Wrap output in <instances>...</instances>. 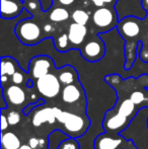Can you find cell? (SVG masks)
<instances>
[{
    "mask_svg": "<svg viewBox=\"0 0 148 149\" xmlns=\"http://www.w3.org/2000/svg\"><path fill=\"white\" fill-rule=\"evenodd\" d=\"M119 134L132 140L138 149H148V108L141 109L128 127Z\"/></svg>",
    "mask_w": 148,
    "mask_h": 149,
    "instance_id": "obj_1",
    "label": "cell"
},
{
    "mask_svg": "<svg viewBox=\"0 0 148 149\" xmlns=\"http://www.w3.org/2000/svg\"><path fill=\"white\" fill-rule=\"evenodd\" d=\"M54 110L57 117V122L61 126V130H63L67 135L78 138L86 133L90 126V120L86 116L68 111H62L56 107H54Z\"/></svg>",
    "mask_w": 148,
    "mask_h": 149,
    "instance_id": "obj_2",
    "label": "cell"
},
{
    "mask_svg": "<svg viewBox=\"0 0 148 149\" xmlns=\"http://www.w3.org/2000/svg\"><path fill=\"white\" fill-rule=\"evenodd\" d=\"M94 149H138L132 140L121 134L107 132L101 133L94 139Z\"/></svg>",
    "mask_w": 148,
    "mask_h": 149,
    "instance_id": "obj_3",
    "label": "cell"
},
{
    "mask_svg": "<svg viewBox=\"0 0 148 149\" xmlns=\"http://www.w3.org/2000/svg\"><path fill=\"white\" fill-rule=\"evenodd\" d=\"M61 85L62 84L57 75L51 72L36 80L38 92L41 94L42 97L48 98V100L55 98L61 93Z\"/></svg>",
    "mask_w": 148,
    "mask_h": 149,
    "instance_id": "obj_4",
    "label": "cell"
},
{
    "mask_svg": "<svg viewBox=\"0 0 148 149\" xmlns=\"http://www.w3.org/2000/svg\"><path fill=\"white\" fill-rule=\"evenodd\" d=\"M15 35L22 44L35 45L41 38V29L31 19L22 20L15 28Z\"/></svg>",
    "mask_w": 148,
    "mask_h": 149,
    "instance_id": "obj_5",
    "label": "cell"
},
{
    "mask_svg": "<svg viewBox=\"0 0 148 149\" xmlns=\"http://www.w3.org/2000/svg\"><path fill=\"white\" fill-rule=\"evenodd\" d=\"M54 66V62L48 56H37L30 61L28 64V75L30 79H39L42 76L50 73Z\"/></svg>",
    "mask_w": 148,
    "mask_h": 149,
    "instance_id": "obj_6",
    "label": "cell"
},
{
    "mask_svg": "<svg viewBox=\"0 0 148 149\" xmlns=\"http://www.w3.org/2000/svg\"><path fill=\"white\" fill-rule=\"evenodd\" d=\"M106 48L101 40H91L88 41L83 48L80 50V53L84 59L89 62H97L104 57Z\"/></svg>",
    "mask_w": 148,
    "mask_h": 149,
    "instance_id": "obj_7",
    "label": "cell"
},
{
    "mask_svg": "<svg viewBox=\"0 0 148 149\" xmlns=\"http://www.w3.org/2000/svg\"><path fill=\"white\" fill-rule=\"evenodd\" d=\"M61 98L62 102L66 104H75L79 102L81 100H84V91L80 84L72 83L68 84L62 88L61 90Z\"/></svg>",
    "mask_w": 148,
    "mask_h": 149,
    "instance_id": "obj_8",
    "label": "cell"
},
{
    "mask_svg": "<svg viewBox=\"0 0 148 149\" xmlns=\"http://www.w3.org/2000/svg\"><path fill=\"white\" fill-rule=\"evenodd\" d=\"M116 16L112 9L108 7H99L92 14V20L93 24L97 28L101 29H108L113 24H116Z\"/></svg>",
    "mask_w": 148,
    "mask_h": 149,
    "instance_id": "obj_9",
    "label": "cell"
},
{
    "mask_svg": "<svg viewBox=\"0 0 148 149\" xmlns=\"http://www.w3.org/2000/svg\"><path fill=\"white\" fill-rule=\"evenodd\" d=\"M35 114L33 116L32 119V124L35 127H41L43 124L48 123L50 125H53L57 122V117L55 114V110L53 108H43L39 109L38 107L37 109H35Z\"/></svg>",
    "mask_w": 148,
    "mask_h": 149,
    "instance_id": "obj_10",
    "label": "cell"
},
{
    "mask_svg": "<svg viewBox=\"0 0 148 149\" xmlns=\"http://www.w3.org/2000/svg\"><path fill=\"white\" fill-rule=\"evenodd\" d=\"M24 11L22 0H1V17L11 19Z\"/></svg>",
    "mask_w": 148,
    "mask_h": 149,
    "instance_id": "obj_11",
    "label": "cell"
},
{
    "mask_svg": "<svg viewBox=\"0 0 148 149\" xmlns=\"http://www.w3.org/2000/svg\"><path fill=\"white\" fill-rule=\"evenodd\" d=\"M2 92L4 93L7 102H9L12 106H22L26 100V95L24 90L17 84H12L7 87V89H4V86H1Z\"/></svg>",
    "mask_w": 148,
    "mask_h": 149,
    "instance_id": "obj_12",
    "label": "cell"
},
{
    "mask_svg": "<svg viewBox=\"0 0 148 149\" xmlns=\"http://www.w3.org/2000/svg\"><path fill=\"white\" fill-rule=\"evenodd\" d=\"M68 38L70 43L73 46H78L83 43L85 37L87 35V28L82 24L73 22L69 26L68 30Z\"/></svg>",
    "mask_w": 148,
    "mask_h": 149,
    "instance_id": "obj_13",
    "label": "cell"
},
{
    "mask_svg": "<svg viewBox=\"0 0 148 149\" xmlns=\"http://www.w3.org/2000/svg\"><path fill=\"white\" fill-rule=\"evenodd\" d=\"M58 78H59L61 84H63L64 86L68 84L78 82L77 73H76V71H75V69L71 66H65V67H63V68L59 69Z\"/></svg>",
    "mask_w": 148,
    "mask_h": 149,
    "instance_id": "obj_14",
    "label": "cell"
},
{
    "mask_svg": "<svg viewBox=\"0 0 148 149\" xmlns=\"http://www.w3.org/2000/svg\"><path fill=\"white\" fill-rule=\"evenodd\" d=\"M19 138L12 132H2L1 149H18L22 146Z\"/></svg>",
    "mask_w": 148,
    "mask_h": 149,
    "instance_id": "obj_15",
    "label": "cell"
},
{
    "mask_svg": "<svg viewBox=\"0 0 148 149\" xmlns=\"http://www.w3.org/2000/svg\"><path fill=\"white\" fill-rule=\"evenodd\" d=\"M70 136L67 135L63 130L57 129L52 131L51 133L48 135V139H49V143H48V149H58L60 143L63 140L69 138Z\"/></svg>",
    "mask_w": 148,
    "mask_h": 149,
    "instance_id": "obj_16",
    "label": "cell"
},
{
    "mask_svg": "<svg viewBox=\"0 0 148 149\" xmlns=\"http://www.w3.org/2000/svg\"><path fill=\"white\" fill-rule=\"evenodd\" d=\"M19 69L18 64L11 57H2L1 58V75H6L11 77L16 71Z\"/></svg>",
    "mask_w": 148,
    "mask_h": 149,
    "instance_id": "obj_17",
    "label": "cell"
},
{
    "mask_svg": "<svg viewBox=\"0 0 148 149\" xmlns=\"http://www.w3.org/2000/svg\"><path fill=\"white\" fill-rule=\"evenodd\" d=\"M139 31H140V26L136 22H133V20H127L123 24L121 35H124L125 37L128 38H133L136 37L139 33Z\"/></svg>",
    "mask_w": 148,
    "mask_h": 149,
    "instance_id": "obj_18",
    "label": "cell"
},
{
    "mask_svg": "<svg viewBox=\"0 0 148 149\" xmlns=\"http://www.w3.org/2000/svg\"><path fill=\"white\" fill-rule=\"evenodd\" d=\"M69 18V12L63 7H57L50 13V19L54 22H62Z\"/></svg>",
    "mask_w": 148,
    "mask_h": 149,
    "instance_id": "obj_19",
    "label": "cell"
},
{
    "mask_svg": "<svg viewBox=\"0 0 148 149\" xmlns=\"http://www.w3.org/2000/svg\"><path fill=\"white\" fill-rule=\"evenodd\" d=\"M71 18L76 24L85 26L89 20V14L86 11H84L83 9H76L72 12Z\"/></svg>",
    "mask_w": 148,
    "mask_h": 149,
    "instance_id": "obj_20",
    "label": "cell"
},
{
    "mask_svg": "<svg viewBox=\"0 0 148 149\" xmlns=\"http://www.w3.org/2000/svg\"><path fill=\"white\" fill-rule=\"evenodd\" d=\"M48 143H49V139L48 138L33 137L28 140V144L33 149H48Z\"/></svg>",
    "mask_w": 148,
    "mask_h": 149,
    "instance_id": "obj_21",
    "label": "cell"
},
{
    "mask_svg": "<svg viewBox=\"0 0 148 149\" xmlns=\"http://www.w3.org/2000/svg\"><path fill=\"white\" fill-rule=\"evenodd\" d=\"M58 149H80V144L76 138L69 137L60 143Z\"/></svg>",
    "mask_w": 148,
    "mask_h": 149,
    "instance_id": "obj_22",
    "label": "cell"
},
{
    "mask_svg": "<svg viewBox=\"0 0 148 149\" xmlns=\"http://www.w3.org/2000/svg\"><path fill=\"white\" fill-rule=\"evenodd\" d=\"M46 102H45V100L44 98H39L36 102H30L26 107H24V109L22 110V113L24 115V116H28L35 109H37L38 107H41V106H44Z\"/></svg>",
    "mask_w": 148,
    "mask_h": 149,
    "instance_id": "obj_23",
    "label": "cell"
},
{
    "mask_svg": "<svg viewBox=\"0 0 148 149\" xmlns=\"http://www.w3.org/2000/svg\"><path fill=\"white\" fill-rule=\"evenodd\" d=\"M68 42H70L68 35L64 33V35L60 36L59 39H58V45H56V48L58 49V51H67Z\"/></svg>",
    "mask_w": 148,
    "mask_h": 149,
    "instance_id": "obj_24",
    "label": "cell"
},
{
    "mask_svg": "<svg viewBox=\"0 0 148 149\" xmlns=\"http://www.w3.org/2000/svg\"><path fill=\"white\" fill-rule=\"evenodd\" d=\"M7 120H8V123H9L10 126H15L17 125L18 123L20 122V115L18 112L16 111H11L9 114L7 115Z\"/></svg>",
    "mask_w": 148,
    "mask_h": 149,
    "instance_id": "obj_25",
    "label": "cell"
},
{
    "mask_svg": "<svg viewBox=\"0 0 148 149\" xmlns=\"http://www.w3.org/2000/svg\"><path fill=\"white\" fill-rule=\"evenodd\" d=\"M11 81L13 84H17V85H20L24 83V72L20 71V69H18L15 73L11 76Z\"/></svg>",
    "mask_w": 148,
    "mask_h": 149,
    "instance_id": "obj_26",
    "label": "cell"
},
{
    "mask_svg": "<svg viewBox=\"0 0 148 149\" xmlns=\"http://www.w3.org/2000/svg\"><path fill=\"white\" fill-rule=\"evenodd\" d=\"M93 4H94L97 7H104L107 4H111L113 3L114 0H90Z\"/></svg>",
    "mask_w": 148,
    "mask_h": 149,
    "instance_id": "obj_27",
    "label": "cell"
},
{
    "mask_svg": "<svg viewBox=\"0 0 148 149\" xmlns=\"http://www.w3.org/2000/svg\"><path fill=\"white\" fill-rule=\"evenodd\" d=\"M8 126H9V123H8L7 117L4 116L3 113H1V131L4 132L8 128Z\"/></svg>",
    "mask_w": 148,
    "mask_h": 149,
    "instance_id": "obj_28",
    "label": "cell"
},
{
    "mask_svg": "<svg viewBox=\"0 0 148 149\" xmlns=\"http://www.w3.org/2000/svg\"><path fill=\"white\" fill-rule=\"evenodd\" d=\"M74 1L75 0H59V3H61L62 5L68 6V5H71Z\"/></svg>",
    "mask_w": 148,
    "mask_h": 149,
    "instance_id": "obj_29",
    "label": "cell"
},
{
    "mask_svg": "<svg viewBox=\"0 0 148 149\" xmlns=\"http://www.w3.org/2000/svg\"><path fill=\"white\" fill-rule=\"evenodd\" d=\"M18 149H33L32 147H31L28 144H24V145H22Z\"/></svg>",
    "mask_w": 148,
    "mask_h": 149,
    "instance_id": "obj_30",
    "label": "cell"
},
{
    "mask_svg": "<svg viewBox=\"0 0 148 149\" xmlns=\"http://www.w3.org/2000/svg\"><path fill=\"white\" fill-rule=\"evenodd\" d=\"M52 30H53V28H52V26H50V24H47V26H45V31H51Z\"/></svg>",
    "mask_w": 148,
    "mask_h": 149,
    "instance_id": "obj_31",
    "label": "cell"
},
{
    "mask_svg": "<svg viewBox=\"0 0 148 149\" xmlns=\"http://www.w3.org/2000/svg\"><path fill=\"white\" fill-rule=\"evenodd\" d=\"M143 2H146V4H148V0H143Z\"/></svg>",
    "mask_w": 148,
    "mask_h": 149,
    "instance_id": "obj_32",
    "label": "cell"
}]
</instances>
